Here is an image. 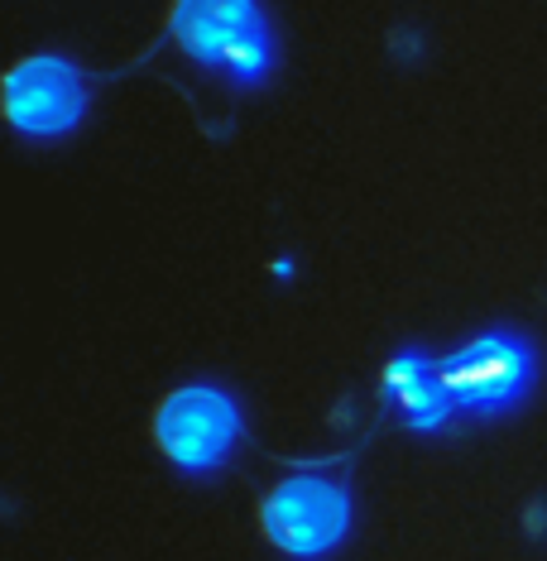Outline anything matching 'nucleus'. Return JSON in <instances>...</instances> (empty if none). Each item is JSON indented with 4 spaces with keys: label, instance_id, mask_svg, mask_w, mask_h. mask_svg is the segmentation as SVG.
Returning <instances> with one entry per match:
<instances>
[{
    "label": "nucleus",
    "instance_id": "f257e3e1",
    "mask_svg": "<svg viewBox=\"0 0 547 561\" xmlns=\"http://www.w3.org/2000/svg\"><path fill=\"white\" fill-rule=\"evenodd\" d=\"M173 39L187 58L226 68L236 82H260L274 62V44L254 0H178Z\"/></svg>",
    "mask_w": 547,
    "mask_h": 561
},
{
    "label": "nucleus",
    "instance_id": "20e7f679",
    "mask_svg": "<svg viewBox=\"0 0 547 561\" xmlns=\"http://www.w3.org/2000/svg\"><path fill=\"white\" fill-rule=\"evenodd\" d=\"M159 446L183 470H216L240 442V408L212 385H187L159 408Z\"/></svg>",
    "mask_w": 547,
    "mask_h": 561
},
{
    "label": "nucleus",
    "instance_id": "423d86ee",
    "mask_svg": "<svg viewBox=\"0 0 547 561\" xmlns=\"http://www.w3.org/2000/svg\"><path fill=\"white\" fill-rule=\"evenodd\" d=\"M385 393L403 408L409 427H418V432L442 427V423H447V413L456 408L447 385H442V375H437V365H432L428 355H418V351H403V355H394V360H389Z\"/></svg>",
    "mask_w": 547,
    "mask_h": 561
},
{
    "label": "nucleus",
    "instance_id": "7ed1b4c3",
    "mask_svg": "<svg viewBox=\"0 0 547 561\" xmlns=\"http://www.w3.org/2000/svg\"><path fill=\"white\" fill-rule=\"evenodd\" d=\"M264 533L288 557H327L351 533V490L327 476H288L264 500Z\"/></svg>",
    "mask_w": 547,
    "mask_h": 561
},
{
    "label": "nucleus",
    "instance_id": "39448f33",
    "mask_svg": "<svg viewBox=\"0 0 547 561\" xmlns=\"http://www.w3.org/2000/svg\"><path fill=\"white\" fill-rule=\"evenodd\" d=\"M5 111L24 135H62L82 121L87 82L68 58H30L5 78Z\"/></svg>",
    "mask_w": 547,
    "mask_h": 561
},
{
    "label": "nucleus",
    "instance_id": "f03ea898",
    "mask_svg": "<svg viewBox=\"0 0 547 561\" xmlns=\"http://www.w3.org/2000/svg\"><path fill=\"white\" fill-rule=\"evenodd\" d=\"M437 375L461 413H504L528 393L538 355L514 331H486L470 346L452 351L447 360H437Z\"/></svg>",
    "mask_w": 547,
    "mask_h": 561
}]
</instances>
